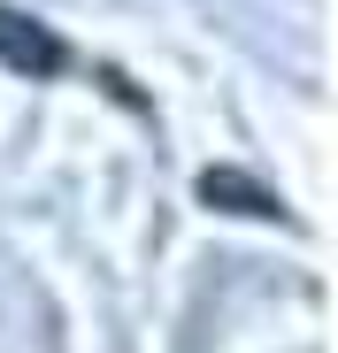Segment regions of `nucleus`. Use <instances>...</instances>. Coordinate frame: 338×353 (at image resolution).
I'll return each mask as SVG.
<instances>
[{
	"mask_svg": "<svg viewBox=\"0 0 338 353\" xmlns=\"http://www.w3.org/2000/svg\"><path fill=\"white\" fill-rule=\"evenodd\" d=\"M0 62H8L16 77H54L70 62L62 54V39H54L39 16H23V8H0Z\"/></svg>",
	"mask_w": 338,
	"mask_h": 353,
	"instance_id": "obj_1",
	"label": "nucleus"
},
{
	"mask_svg": "<svg viewBox=\"0 0 338 353\" xmlns=\"http://www.w3.org/2000/svg\"><path fill=\"white\" fill-rule=\"evenodd\" d=\"M200 200L223 208V215H277V200L254 185V176H239V169H208L200 176Z\"/></svg>",
	"mask_w": 338,
	"mask_h": 353,
	"instance_id": "obj_2",
	"label": "nucleus"
}]
</instances>
